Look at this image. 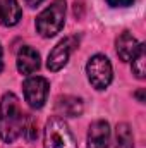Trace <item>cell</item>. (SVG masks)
Masks as SVG:
<instances>
[{"mask_svg": "<svg viewBox=\"0 0 146 148\" xmlns=\"http://www.w3.org/2000/svg\"><path fill=\"white\" fill-rule=\"evenodd\" d=\"M24 117L17 97L14 93H5L0 100V140L14 143L21 136Z\"/></svg>", "mask_w": 146, "mask_h": 148, "instance_id": "cell-1", "label": "cell"}, {"mask_svg": "<svg viewBox=\"0 0 146 148\" xmlns=\"http://www.w3.org/2000/svg\"><path fill=\"white\" fill-rule=\"evenodd\" d=\"M65 21V0H55L36 17V29L43 38L55 36Z\"/></svg>", "mask_w": 146, "mask_h": 148, "instance_id": "cell-2", "label": "cell"}, {"mask_svg": "<svg viewBox=\"0 0 146 148\" xmlns=\"http://www.w3.org/2000/svg\"><path fill=\"white\" fill-rule=\"evenodd\" d=\"M45 148H77L72 131L59 115L50 117L45 126Z\"/></svg>", "mask_w": 146, "mask_h": 148, "instance_id": "cell-3", "label": "cell"}, {"mask_svg": "<svg viewBox=\"0 0 146 148\" xmlns=\"http://www.w3.org/2000/svg\"><path fill=\"white\" fill-rule=\"evenodd\" d=\"M86 74H88V79L93 84V88L105 90L112 83V76H113L112 64H110L108 59L105 55H102V53L93 55L88 60V64H86Z\"/></svg>", "mask_w": 146, "mask_h": 148, "instance_id": "cell-4", "label": "cell"}, {"mask_svg": "<svg viewBox=\"0 0 146 148\" xmlns=\"http://www.w3.org/2000/svg\"><path fill=\"white\" fill-rule=\"evenodd\" d=\"M48 90H50V83L41 76L28 77L23 84L24 98L31 109H41L45 105L46 97H48Z\"/></svg>", "mask_w": 146, "mask_h": 148, "instance_id": "cell-5", "label": "cell"}, {"mask_svg": "<svg viewBox=\"0 0 146 148\" xmlns=\"http://www.w3.org/2000/svg\"><path fill=\"white\" fill-rule=\"evenodd\" d=\"M77 43H79V38L77 36H67V38H64L62 41H59V43L53 47V50L48 53L46 67H48L52 73L60 71V69L67 64L71 53L77 48Z\"/></svg>", "mask_w": 146, "mask_h": 148, "instance_id": "cell-6", "label": "cell"}, {"mask_svg": "<svg viewBox=\"0 0 146 148\" xmlns=\"http://www.w3.org/2000/svg\"><path fill=\"white\" fill-rule=\"evenodd\" d=\"M110 126L107 121H95L88 131V148H108Z\"/></svg>", "mask_w": 146, "mask_h": 148, "instance_id": "cell-7", "label": "cell"}, {"mask_svg": "<svg viewBox=\"0 0 146 148\" xmlns=\"http://www.w3.org/2000/svg\"><path fill=\"white\" fill-rule=\"evenodd\" d=\"M40 69V53L31 47H23L17 53V71L21 74H33Z\"/></svg>", "mask_w": 146, "mask_h": 148, "instance_id": "cell-8", "label": "cell"}, {"mask_svg": "<svg viewBox=\"0 0 146 148\" xmlns=\"http://www.w3.org/2000/svg\"><path fill=\"white\" fill-rule=\"evenodd\" d=\"M83 100L72 97V95H64V97H59L57 98V103H55V110L59 115H64V117H77L83 114Z\"/></svg>", "mask_w": 146, "mask_h": 148, "instance_id": "cell-9", "label": "cell"}, {"mask_svg": "<svg viewBox=\"0 0 146 148\" xmlns=\"http://www.w3.org/2000/svg\"><path fill=\"white\" fill-rule=\"evenodd\" d=\"M139 45H141V43L132 36L129 31H124L120 36L117 38V55H119V59L124 60V62L131 60V59L136 55Z\"/></svg>", "mask_w": 146, "mask_h": 148, "instance_id": "cell-10", "label": "cell"}, {"mask_svg": "<svg viewBox=\"0 0 146 148\" xmlns=\"http://www.w3.org/2000/svg\"><path fill=\"white\" fill-rule=\"evenodd\" d=\"M23 17L17 0H0V23L3 26H16Z\"/></svg>", "mask_w": 146, "mask_h": 148, "instance_id": "cell-11", "label": "cell"}, {"mask_svg": "<svg viewBox=\"0 0 146 148\" xmlns=\"http://www.w3.org/2000/svg\"><path fill=\"white\" fill-rule=\"evenodd\" d=\"M115 148H134V136L129 124L120 122L115 129Z\"/></svg>", "mask_w": 146, "mask_h": 148, "instance_id": "cell-12", "label": "cell"}, {"mask_svg": "<svg viewBox=\"0 0 146 148\" xmlns=\"http://www.w3.org/2000/svg\"><path fill=\"white\" fill-rule=\"evenodd\" d=\"M132 60V73L136 74V77H139V79H143L145 77V62H146V52H145V45L141 43L139 45V48H138V52H136V55L131 59Z\"/></svg>", "mask_w": 146, "mask_h": 148, "instance_id": "cell-13", "label": "cell"}, {"mask_svg": "<svg viewBox=\"0 0 146 148\" xmlns=\"http://www.w3.org/2000/svg\"><path fill=\"white\" fill-rule=\"evenodd\" d=\"M21 134L26 138L28 143H33L38 138V122L33 115H26V117H24V124H23Z\"/></svg>", "mask_w": 146, "mask_h": 148, "instance_id": "cell-14", "label": "cell"}, {"mask_svg": "<svg viewBox=\"0 0 146 148\" xmlns=\"http://www.w3.org/2000/svg\"><path fill=\"white\" fill-rule=\"evenodd\" d=\"M112 7H129L134 0H107Z\"/></svg>", "mask_w": 146, "mask_h": 148, "instance_id": "cell-15", "label": "cell"}, {"mask_svg": "<svg viewBox=\"0 0 146 148\" xmlns=\"http://www.w3.org/2000/svg\"><path fill=\"white\" fill-rule=\"evenodd\" d=\"M24 2H26V3H28L29 7H36V5H40V3H41L43 0H24Z\"/></svg>", "mask_w": 146, "mask_h": 148, "instance_id": "cell-16", "label": "cell"}, {"mask_svg": "<svg viewBox=\"0 0 146 148\" xmlns=\"http://www.w3.org/2000/svg\"><path fill=\"white\" fill-rule=\"evenodd\" d=\"M136 97H138V100L143 103V102H145V90H139V91L136 93Z\"/></svg>", "mask_w": 146, "mask_h": 148, "instance_id": "cell-17", "label": "cell"}, {"mask_svg": "<svg viewBox=\"0 0 146 148\" xmlns=\"http://www.w3.org/2000/svg\"><path fill=\"white\" fill-rule=\"evenodd\" d=\"M2 67H3V60H2V47H0V71H2Z\"/></svg>", "mask_w": 146, "mask_h": 148, "instance_id": "cell-18", "label": "cell"}]
</instances>
